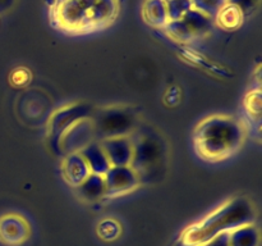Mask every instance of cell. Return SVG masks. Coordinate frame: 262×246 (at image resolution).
Returning a JSON list of instances; mask_svg holds the SVG:
<instances>
[{
    "label": "cell",
    "instance_id": "cell-1",
    "mask_svg": "<svg viewBox=\"0 0 262 246\" xmlns=\"http://www.w3.org/2000/svg\"><path fill=\"white\" fill-rule=\"evenodd\" d=\"M119 8V0H54L50 19L63 32L84 35L113 25Z\"/></svg>",
    "mask_w": 262,
    "mask_h": 246
},
{
    "label": "cell",
    "instance_id": "cell-2",
    "mask_svg": "<svg viewBox=\"0 0 262 246\" xmlns=\"http://www.w3.org/2000/svg\"><path fill=\"white\" fill-rule=\"evenodd\" d=\"M256 208L246 196H234L217 205L201 219L183 230L178 246H204L222 233L255 223Z\"/></svg>",
    "mask_w": 262,
    "mask_h": 246
},
{
    "label": "cell",
    "instance_id": "cell-3",
    "mask_svg": "<svg viewBox=\"0 0 262 246\" xmlns=\"http://www.w3.org/2000/svg\"><path fill=\"white\" fill-rule=\"evenodd\" d=\"M247 136L243 120L227 114H212L202 119L193 130L197 155L206 161H222L234 155Z\"/></svg>",
    "mask_w": 262,
    "mask_h": 246
},
{
    "label": "cell",
    "instance_id": "cell-4",
    "mask_svg": "<svg viewBox=\"0 0 262 246\" xmlns=\"http://www.w3.org/2000/svg\"><path fill=\"white\" fill-rule=\"evenodd\" d=\"M212 25H214V18L192 8L181 19L170 20L165 26L164 31L173 40L191 43L207 35L211 31Z\"/></svg>",
    "mask_w": 262,
    "mask_h": 246
},
{
    "label": "cell",
    "instance_id": "cell-5",
    "mask_svg": "<svg viewBox=\"0 0 262 246\" xmlns=\"http://www.w3.org/2000/svg\"><path fill=\"white\" fill-rule=\"evenodd\" d=\"M91 120L99 141L114 136H128L133 126L132 115L119 108L105 109L104 112L97 113L96 118H91Z\"/></svg>",
    "mask_w": 262,
    "mask_h": 246
},
{
    "label": "cell",
    "instance_id": "cell-6",
    "mask_svg": "<svg viewBox=\"0 0 262 246\" xmlns=\"http://www.w3.org/2000/svg\"><path fill=\"white\" fill-rule=\"evenodd\" d=\"M106 197H119L130 194L140 186V173L132 166L110 167L104 174Z\"/></svg>",
    "mask_w": 262,
    "mask_h": 246
},
{
    "label": "cell",
    "instance_id": "cell-7",
    "mask_svg": "<svg viewBox=\"0 0 262 246\" xmlns=\"http://www.w3.org/2000/svg\"><path fill=\"white\" fill-rule=\"evenodd\" d=\"M97 140L95 132L94 123L91 118L77 120L72 126H69L60 135L58 142L61 150L67 154L78 153L84 146L89 145L92 141Z\"/></svg>",
    "mask_w": 262,
    "mask_h": 246
},
{
    "label": "cell",
    "instance_id": "cell-8",
    "mask_svg": "<svg viewBox=\"0 0 262 246\" xmlns=\"http://www.w3.org/2000/svg\"><path fill=\"white\" fill-rule=\"evenodd\" d=\"M31 236L28 220L18 213L0 215V243L4 246H22Z\"/></svg>",
    "mask_w": 262,
    "mask_h": 246
},
{
    "label": "cell",
    "instance_id": "cell-9",
    "mask_svg": "<svg viewBox=\"0 0 262 246\" xmlns=\"http://www.w3.org/2000/svg\"><path fill=\"white\" fill-rule=\"evenodd\" d=\"M112 167L130 166L135 156V142L129 136H114L100 140Z\"/></svg>",
    "mask_w": 262,
    "mask_h": 246
},
{
    "label": "cell",
    "instance_id": "cell-10",
    "mask_svg": "<svg viewBox=\"0 0 262 246\" xmlns=\"http://www.w3.org/2000/svg\"><path fill=\"white\" fill-rule=\"evenodd\" d=\"M90 108L83 104H72L69 107L61 108L60 110L55 112V114L51 118L50 123H49V131L50 135L54 136L59 140L61 133L76 123L77 120L84 119V118H90Z\"/></svg>",
    "mask_w": 262,
    "mask_h": 246
},
{
    "label": "cell",
    "instance_id": "cell-11",
    "mask_svg": "<svg viewBox=\"0 0 262 246\" xmlns=\"http://www.w3.org/2000/svg\"><path fill=\"white\" fill-rule=\"evenodd\" d=\"M61 173L64 179L72 187H78L91 174L89 166L79 153L67 154L61 163Z\"/></svg>",
    "mask_w": 262,
    "mask_h": 246
},
{
    "label": "cell",
    "instance_id": "cell-12",
    "mask_svg": "<svg viewBox=\"0 0 262 246\" xmlns=\"http://www.w3.org/2000/svg\"><path fill=\"white\" fill-rule=\"evenodd\" d=\"M78 153L83 156L84 161L89 166V169L91 173L104 176L109 171L110 167H112L99 140H95L92 142H90L89 145L84 146Z\"/></svg>",
    "mask_w": 262,
    "mask_h": 246
},
{
    "label": "cell",
    "instance_id": "cell-13",
    "mask_svg": "<svg viewBox=\"0 0 262 246\" xmlns=\"http://www.w3.org/2000/svg\"><path fill=\"white\" fill-rule=\"evenodd\" d=\"M79 197L90 202L99 201L106 197V183L101 174L91 173L78 187H76Z\"/></svg>",
    "mask_w": 262,
    "mask_h": 246
},
{
    "label": "cell",
    "instance_id": "cell-14",
    "mask_svg": "<svg viewBox=\"0 0 262 246\" xmlns=\"http://www.w3.org/2000/svg\"><path fill=\"white\" fill-rule=\"evenodd\" d=\"M142 15L146 23L156 28H165L169 23L165 0H146L142 8Z\"/></svg>",
    "mask_w": 262,
    "mask_h": 246
},
{
    "label": "cell",
    "instance_id": "cell-15",
    "mask_svg": "<svg viewBox=\"0 0 262 246\" xmlns=\"http://www.w3.org/2000/svg\"><path fill=\"white\" fill-rule=\"evenodd\" d=\"M229 246H260V231L257 225L248 223L230 231Z\"/></svg>",
    "mask_w": 262,
    "mask_h": 246
},
{
    "label": "cell",
    "instance_id": "cell-16",
    "mask_svg": "<svg viewBox=\"0 0 262 246\" xmlns=\"http://www.w3.org/2000/svg\"><path fill=\"white\" fill-rule=\"evenodd\" d=\"M214 22L223 30L232 31L239 27L243 22V13L237 5L228 2L215 15Z\"/></svg>",
    "mask_w": 262,
    "mask_h": 246
},
{
    "label": "cell",
    "instance_id": "cell-17",
    "mask_svg": "<svg viewBox=\"0 0 262 246\" xmlns=\"http://www.w3.org/2000/svg\"><path fill=\"white\" fill-rule=\"evenodd\" d=\"M243 109L246 117L252 125L260 127L261 123V90L253 89L247 92L243 100Z\"/></svg>",
    "mask_w": 262,
    "mask_h": 246
},
{
    "label": "cell",
    "instance_id": "cell-18",
    "mask_svg": "<svg viewBox=\"0 0 262 246\" xmlns=\"http://www.w3.org/2000/svg\"><path fill=\"white\" fill-rule=\"evenodd\" d=\"M228 3V0H191L192 8L209 17L215 18L220 9Z\"/></svg>",
    "mask_w": 262,
    "mask_h": 246
},
{
    "label": "cell",
    "instance_id": "cell-19",
    "mask_svg": "<svg viewBox=\"0 0 262 246\" xmlns=\"http://www.w3.org/2000/svg\"><path fill=\"white\" fill-rule=\"evenodd\" d=\"M165 3L169 22L181 19L188 10L192 9L191 0H169Z\"/></svg>",
    "mask_w": 262,
    "mask_h": 246
},
{
    "label": "cell",
    "instance_id": "cell-20",
    "mask_svg": "<svg viewBox=\"0 0 262 246\" xmlns=\"http://www.w3.org/2000/svg\"><path fill=\"white\" fill-rule=\"evenodd\" d=\"M97 233L102 240L113 241L119 237L120 224L114 219H105L97 227Z\"/></svg>",
    "mask_w": 262,
    "mask_h": 246
},
{
    "label": "cell",
    "instance_id": "cell-21",
    "mask_svg": "<svg viewBox=\"0 0 262 246\" xmlns=\"http://www.w3.org/2000/svg\"><path fill=\"white\" fill-rule=\"evenodd\" d=\"M204 246H229V232H225L216 236V237L212 238L211 241L205 243Z\"/></svg>",
    "mask_w": 262,
    "mask_h": 246
},
{
    "label": "cell",
    "instance_id": "cell-22",
    "mask_svg": "<svg viewBox=\"0 0 262 246\" xmlns=\"http://www.w3.org/2000/svg\"><path fill=\"white\" fill-rule=\"evenodd\" d=\"M165 2H169V0H165Z\"/></svg>",
    "mask_w": 262,
    "mask_h": 246
}]
</instances>
